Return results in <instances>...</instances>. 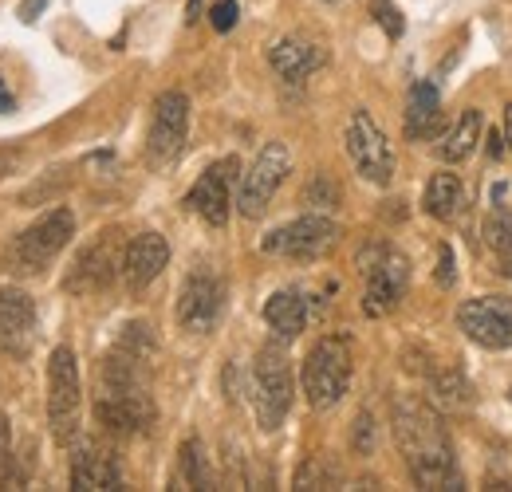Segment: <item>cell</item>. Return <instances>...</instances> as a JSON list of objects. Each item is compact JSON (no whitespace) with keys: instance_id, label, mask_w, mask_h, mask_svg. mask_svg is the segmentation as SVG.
I'll list each match as a JSON object with an SVG mask.
<instances>
[{"instance_id":"cell-1","label":"cell","mask_w":512,"mask_h":492,"mask_svg":"<svg viewBox=\"0 0 512 492\" xmlns=\"http://www.w3.org/2000/svg\"><path fill=\"white\" fill-rule=\"evenodd\" d=\"M394 441H398L418 489H461L453 441H449L442 418L426 402L394 406Z\"/></svg>"},{"instance_id":"cell-2","label":"cell","mask_w":512,"mask_h":492,"mask_svg":"<svg viewBox=\"0 0 512 492\" xmlns=\"http://www.w3.org/2000/svg\"><path fill=\"white\" fill-rule=\"evenodd\" d=\"M154 398L146 390L142 363L115 347L111 359L99 367V394H95V418L111 433H142L154 426Z\"/></svg>"},{"instance_id":"cell-3","label":"cell","mask_w":512,"mask_h":492,"mask_svg":"<svg viewBox=\"0 0 512 492\" xmlns=\"http://www.w3.org/2000/svg\"><path fill=\"white\" fill-rule=\"evenodd\" d=\"M71 237H75V213L60 205L40 221H32L20 237H12V245L4 248V264L12 276H36L64 252Z\"/></svg>"},{"instance_id":"cell-4","label":"cell","mask_w":512,"mask_h":492,"mask_svg":"<svg viewBox=\"0 0 512 492\" xmlns=\"http://www.w3.org/2000/svg\"><path fill=\"white\" fill-rule=\"evenodd\" d=\"M292 394H296V382H292V363L284 343H264L253 363V406L260 430L272 433L284 426L292 410Z\"/></svg>"},{"instance_id":"cell-5","label":"cell","mask_w":512,"mask_h":492,"mask_svg":"<svg viewBox=\"0 0 512 492\" xmlns=\"http://www.w3.org/2000/svg\"><path fill=\"white\" fill-rule=\"evenodd\" d=\"M351 343L343 335H327L320 339L308 359H304V394H308V406L312 410H335L351 386Z\"/></svg>"},{"instance_id":"cell-6","label":"cell","mask_w":512,"mask_h":492,"mask_svg":"<svg viewBox=\"0 0 512 492\" xmlns=\"http://www.w3.org/2000/svg\"><path fill=\"white\" fill-rule=\"evenodd\" d=\"M83 418V382L71 347H56L48 359V426L56 445H75Z\"/></svg>"},{"instance_id":"cell-7","label":"cell","mask_w":512,"mask_h":492,"mask_svg":"<svg viewBox=\"0 0 512 492\" xmlns=\"http://www.w3.org/2000/svg\"><path fill=\"white\" fill-rule=\"evenodd\" d=\"M288 170H292V154H288V146H284V142H268V146L256 154V162L249 166V174L241 178V189H237V213L249 217V221L264 217L268 201H272L276 189L284 185Z\"/></svg>"},{"instance_id":"cell-8","label":"cell","mask_w":512,"mask_h":492,"mask_svg":"<svg viewBox=\"0 0 512 492\" xmlns=\"http://www.w3.org/2000/svg\"><path fill=\"white\" fill-rule=\"evenodd\" d=\"M363 276H367V292H363V308L367 315H386L398 308L406 280H410V264L402 252L386 245H375L363 252Z\"/></svg>"},{"instance_id":"cell-9","label":"cell","mask_w":512,"mask_h":492,"mask_svg":"<svg viewBox=\"0 0 512 492\" xmlns=\"http://www.w3.org/2000/svg\"><path fill=\"white\" fill-rule=\"evenodd\" d=\"M343 142H347V154H351L355 170L367 182L390 185V178H394V150H390V142H386V134L379 130V123L371 119V111H355L347 119Z\"/></svg>"},{"instance_id":"cell-10","label":"cell","mask_w":512,"mask_h":492,"mask_svg":"<svg viewBox=\"0 0 512 492\" xmlns=\"http://www.w3.org/2000/svg\"><path fill=\"white\" fill-rule=\"evenodd\" d=\"M335 237H339V225H335L331 217H323V213H308V217H296V221H288V225L272 229V233L260 241V248H264L268 256L320 260L323 252L335 245Z\"/></svg>"},{"instance_id":"cell-11","label":"cell","mask_w":512,"mask_h":492,"mask_svg":"<svg viewBox=\"0 0 512 492\" xmlns=\"http://www.w3.org/2000/svg\"><path fill=\"white\" fill-rule=\"evenodd\" d=\"M457 327L485 351L512 347V300L509 296H473L457 308Z\"/></svg>"},{"instance_id":"cell-12","label":"cell","mask_w":512,"mask_h":492,"mask_svg":"<svg viewBox=\"0 0 512 492\" xmlns=\"http://www.w3.org/2000/svg\"><path fill=\"white\" fill-rule=\"evenodd\" d=\"M221 311H225V280L213 268H193L178 296V323L193 335H205L217 327Z\"/></svg>"},{"instance_id":"cell-13","label":"cell","mask_w":512,"mask_h":492,"mask_svg":"<svg viewBox=\"0 0 512 492\" xmlns=\"http://www.w3.org/2000/svg\"><path fill=\"white\" fill-rule=\"evenodd\" d=\"M190 134V99L182 91H162L154 99V115H150V158L154 162H174L186 146Z\"/></svg>"},{"instance_id":"cell-14","label":"cell","mask_w":512,"mask_h":492,"mask_svg":"<svg viewBox=\"0 0 512 492\" xmlns=\"http://www.w3.org/2000/svg\"><path fill=\"white\" fill-rule=\"evenodd\" d=\"M36 343V304L20 288H0V355L24 359Z\"/></svg>"},{"instance_id":"cell-15","label":"cell","mask_w":512,"mask_h":492,"mask_svg":"<svg viewBox=\"0 0 512 492\" xmlns=\"http://www.w3.org/2000/svg\"><path fill=\"white\" fill-rule=\"evenodd\" d=\"M233 174H237V158H225V162L209 166V170L193 182L186 205H190L201 221H209V225H225V221H229V205H233L229 182H233Z\"/></svg>"},{"instance_id":"cell-16","label":"cell","mask_w":512,"mask_h":492,"mask_svg":"<svg viewBox=\"0 0 512 492\" xmlns=\"http://www.w3.org/2000/svg\"><path fill=\"white\" fill-rule=\"evenodd\" d=\"M119 272H123V256L115 252L111 237H103V241H95L91 248L79 252V260L67 276V288L71 292H103Z\"/></svg>"},{"instance_id":"cell-17","label":"cell","mask_w":512,"mask_h":492,"mask_svg":"<svg viewBox=\"0 0 512 492\" xmlns=\"http://www.w3.org/2000/svg\"><path fill=\"white\" fill-rule=\"evenodd\" d=\"M166 264H170V245L158 233H138L123 248V280L130 292H142L150 280H158Z\"/></svg>"},{"instance_id":"cell-18","label":"cell","mask_w":512,"mask_h":492,"mask_svg":"<svg viewBox=\"0 0 512 492\" xmlns=\"http://www.w3.org/2000/svg\"><path fill=\"white\" fill-rule=\"evenodd\" d=\"M119 485H123V469L111 457V449H103L95 441H83L75 449V461H71V489L107 492V489H119Z\"/></svg>"},{"instance_id":"cell-19","label":"cell","mask_w":512,"mask_h":492,"mask_svg":"<svg viewBox=\"0 0 512 492\" xmlns=\"http://www.w3.org/2000/svg\"><path fill=\"white\" fill-rule=\"evenodd\" d=\"M268 60H272V67H276L280 79L300 83V79H308L312 71H320L323 63H327V52H323L320 44L304 40V36H284V40L272 44Z\"/></svg>"},{"instance_id":"cell-20","label":"cell","mask_w":512,"mask_h":492,"mask_svg":"<svg viewBox=\"0 0 512 492\" xmlns=\"http://www.w3.org/2000/svg\"><path fill=\"white\" fill-rule=\"evenodd\" d=\"M264 323L272 327V335H276L280 343H292V339L304 331V323H308V304H304V296L292 292V288L272 292L268 304H264Z\"/></svg>"},{"instance_id":"cell-21","label":"cell","mask_w":512,"mask_h":492,"mask_svg":"<svg viewBox=\"0 0 512 492\" xmlns=\"http://www.w3.org/2000/svg\"><path fill=\"white\" fill-rule=\"evenodd\" d=\"M442 123V95L430 79H418L410 87V103H406V134L410 138H430Z\"/></svg>"},{"instance_id":"cell-22","label":"cell","mask_w":512,"mask_h":492,"mask_svg":"<svg viewBox=\"0 0 512 492\" xmlns=\"http://www.w3.org/2000/svg\"><path fill=\"white\" fill-rule=\"evenodd\" d=\"M477 138H481V115H477V111H465V115L442 134V142H438L442 162H465V158L477 150Z\"/></svg>"},{"instance_id":"cell-23","label":"cell","mask_w":512,"mask_h":492,"mask_svg":"<svg viewBox=\"0 0 512 492\" xmlns=\"http://www.w3.org/2000/svg\"><path fill=\"white\" fill-rule=\"evenodd\" d=\"M461 201H465V189L457 182V174H434L430 178V185H426V213L430 217H438V221L457 217Z\"/></svg>"},{"instance_id":"cell-24","label":"cell","mask_w":512,"mask_h":492,"mask_svg":"<svg viewBox=\"0 0 512 492\" xmlns=\"http://www.w3.org/2000/svg\"><path fill=\"white\" fill-rule=\"evenodd\" d=\"M485 241L497 256H512V209L505 201H493L489 217H485Z\"/></svg>"},{"instance_id":"cell-25","label":"cell","mask_w":512,"mask_h":492,"mask_svg":"<svg viewBox=\"0 0 512 492\" xmlns=\"http://www.w3.org/2000/svg\"><path fill=\"white\" fill-rule=\"evenodd\" d=\"M438 406H453V410H461V406H469L473 402V390H469V382L457 374V370H446V374H438L434 378V394H430Z\"/></svg>"},{"instance_id":"cell-26","label":"cell","mask_w":512,"mask_h":492,"mask_svg":"<svg viewBox=\"0 0 512 492\" xmlns=\"http://www.w3.org/2000/svg\"><path fill=\"white\" fill-rule=\"evenodd\" d=\"M182 485L186 489H205L209 485V473H205V457H201V445L197 441H186L182 445Z\"/></svg>"},{"instance_id":"cell-27","label":"cell","mask_w":512,"mask_h":492,"mask_svg":"<svg viewBox=\"0 0 512 492\" xmlns=\"http://www.w3.org/2000/svg\"><path fill=\"white\" fill-rule=\"evenodd\" d=\"M237 16H241L237 0H217V4L209 8V20H213V28H217V32H229V28L237 24Z\"/></svg>"},{"instance_id":"cell-28","label":"cell","mask_w":512,"mask_h":492,"mask_svg":"<svg viewBox=\"0 0 512 492\" xmlns=\"http://www.w3.org/2000/svg\"><path fill=\"white\" fill-rule=\"evenodd\" d=\"M296 485H300V489H327V485H331V473L323 469L320 461H312V465H304V469L296 473Z\"/></svg>"},{"instance_id":"cell-29","label":"cell","mask_w":512,"mask_h":492,"mask_svg":"<svg viewBox=\"0 0 512 492\" xmlns=\"http://www.w3.org/2000/svg\"><path fill=\"white\" fill-rule=\"evenodd\" d=\"M371 12L379 16V24L386 28V36H402V16H398V8H394V4H386V0H371Z\"/></svg>"},{"instance_id":"cell-30","label":"cell","mask_w":512,"mask_h":492,"mask_svg":"<svg viewBox=\"0 0 512 492\" xmlns=\"http://www.w3.org/2000/svg\"><path fill=\"white\" fill-rule=\"evenodd\" d=\"M371 445H375V422H371V414H359L355 418V449L371 453Z\"/></svg>"},{"instance_id":"cell-31","label":"cell","mask_w":512,"mask_h":492,"mask_svg":"<svg viewBox=\"0 0 512 492\" xmlns=\"http://www.w3.org/2000/svg\"><path fill=\"white\" fill-rule=\"evenodd\" d=\"M438 256H442V264H438V284H442V288H453V252L442 245Z\"/></svg>"},{"instance_id":"cell-32","label":"cell","mask_w":512,"mask_h":492,"mask_svg":"<svg viewBox=\"0 0 512 492\" xmlns=\"http://www.w3.org/2000/svg\"><path fill=\"white\" fill-rule=\"evenodd\" d=\"M8 453H12V430H8V422L0 418V473H4V465H8Z\"/></svg>"},{"instance_id":"cell-33","label":"cell","mask_w":512,"mask_h":492,"mask_svg":"<svg viewBox=\"0 0 512 492\" xmlns=\"http://www.w3.org/2000/svg\"><path fill=\"white\" fill-rule=\"evenodd\" d=\"M16 166H20V154H16V150H0V182H4Z\"/></svg>"},{"instance_id":"cell-34","label":"cell","mask_w":512,"mask_h":492,"mask_svg":"<svg viewBox=\"0 0 512 492\" xmlns=\"http://www.w3.org/2000/svg\"><path fill=\"white\" fill-rule=\"evenodd\" d=\"M16 107V99H12V91H8V83H4V75H0V115H8Z\"/></svg>"},{"instance_id":"cell-35","label":"cell","mask_w":512,"mask_h":492,"mask_svg":"<svg viewBox=\"0 0 512 492\" xmlns=\"http://www.w3.org/2000/svg\"><path fill=\"white\" fill-rule=\"evenodd\" d=\"M44 4H48V0H24V8H20V16H24V20H36V12H40Z\"/></svg>"},{"instance_id":"cell-36","label":"cell","mask_w":512,"mask_h":492,"mask_svg":"<svg viewBox=\"0 0 512 492\" xmlns=\"http://www.w3.org/2000/svg\"><path fill=\"white\" fill-rule=\"evenodd\" d=\"M489 154H493V158H501V154H505V138H501L497 130L489 134Z\"/></svg>"},{"instance_id":"cell-37","label":"cell","mask_w":512,"mask_h":492,"mask_svg":"<svg viewBox=\"0 0 512 492\" xmlns=\"http://www.w3.org/2000/svg\"><path fill=\"white\" fill-rule=\"evenodd\" d=\"M505 126H509V134H505V138H509V146H512V107H505Z\"/></svg>"},{"instance_id":"cell-38","label":"cell","mask_w":512,"mask_h":492,"mask_svg":"<svg viewBox=\"0 0 512 492\" xmlns=\"http://www.w3.org/2000/svg\"><path fill=\"white\" fill-rule=\"evenodd\" d=\"M197 4H201V0H190V20L197 16Z\"/></svg>"},{"instance_id":"cell-39","label":"cell","mask_w":512,"mask_h":492,"mask_svg":"<svg viewBox=\"0 0 512 492\" xmlns=\"http://www.w3.org/2000/svg\"><path fill=\"white\" fill-rule=\"evenodd\" d=\"M509 272H512V256H509Z\"/></svg>"},{"instance_id":"cell-40","label":"cell","mask_w":512,"mask_h":492,"mask_svg":"<svg viewBox=\"0 0 512 492\" xmlns=\"http://www.w3.org/2000/svg\"><path fill=\"white\" fill-rule=\"evenodd\" d=\"M509 394H512V390H509Z\"/></svg>"}]
</instances>
